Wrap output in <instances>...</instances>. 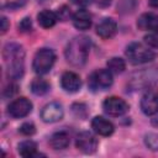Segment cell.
<instances>
[{
    "label": "cell",
    "mask_w": 158,
    "mask_h": 158,
    "mask_svg": "<svg viewBox=\"0 0 158 158\" xmlns=\"http://www.w3.org/2000/svg\"><path fill=\"white\" fill-rule=\"evenodd\" d=\"M75 146L79 151H81L83 153H86V154H91L96 151L98 148V139L95 138V136L88 131H84V132H80L78 136H77V139H75Z\"/></svg>",
    "instance_id": "ba28073f"
},
{
    "label": "cell",
    "mask_w": 158,
    "mask_h": 158,
    "mask_svg": "<svg viewBox=\"0 0 158 158\" xmlns=\"http://www.w3.org/2000/svg\"><path fill=\"white\" fill-rule=\"evenodd\" d=\"M72 21L77 30L85 31V30H89L91 26V15L86 10H78L73 15Z\"/></svg>",
    "instance_id": "9a60e30c"
},
{
    "label": "cell",
    "mask_w": 158,
    "mask_h": 158,
    "mask_svg": "<svg viewBox=\"0 0 158 158\" xmlns=\"http://www.w3.org/2000/svg\"><path fill=\"white\" fill-rule=\"evenodd\" d=\"M37 20H38V23L43 28H51L57 23L58 16L56 12H53L51 10H42L37 15Z\"/></svg>",
    "instance_id": "e0dca14e"
},
{
    "label": "cell",
    "mask_w": 158,
    "mask_h": 158,
    "mask_svg": "<svg viewBox=\"0 0 158 158\" xmlns=\"http://www.w3.org/2000/svg\"><path fill=\"white\" fill-rule=\"evenodd\" d=\"M63 115H64L63 107L58 102H49L41 111V118L47 123H52L62 120Z\"/></svg>",
    "instance_id": "30bf717a"
},
{
    "label": "cell",
    "mask_w": 158,
    "mask_h": 158,
    "mask_svg": "<svg viewBox=\"0 0 158 158\" xmlns=\"http://www.w3.org/2000/svg\"><path fill=\"white\" fill-rule=\"evenodd\" d=\"M19 30L21 32H31L32 30V22L30 17H25L21 20V22L19 23Z\"/></svg>",
    "instance_id": "484cf974"
},
{
    "label": "cell",
    "mask_w": 158,
    "mask_h": 158,
    "mask_svg": "<svg viewBox=\"0 0 158 158\" xmlns=\"http://www.w3.org/2000/svg\"><path fill=\"white\" fill-rule=\"evenodd\" d=\"M32 111V102L26 98H19L11 101L7 106V114L14 118L27 116Z\"/></svg>",
    "instance_id": "8992f818"
},
{
    "label": "cell",
    "mask_w": 158,
    "mask_h": 158,
    "mask_svg": "<svg viewBox=\"0 0 158 158\" xmlns=\"http://www.w3.org/2000/svg\"><path fill=\"white\" fill-rule=\"evenodd\" d=\"M153 125H154V126H158V118L153 120Z\"/></svg>",
    "instance_id": "1f68e13d"
},
{
    "label": "cell",
    "mask_w": 158,
    "mask_h": 158,
    "mask_svg": "<svg viewBox=\"0 0 158 158\" xmlns=\"http://www.w3.org/2000/svg\"><path fill=\"white\" fill-rule=\"evenodd\" d=\"M141 110L147 116L158 114V91L157 90H148L142 96Z\"/></svg>",
    "instance_id": "9c48e42d"
},
{
    "label": "cell",
    "mask_w": 158,
    "mask_h": 158,
    "mask_svg": "<svg viewBox=\"0 0 158 158\" xmlns=\"http://www.w3.org/2000/svg\"><path fill=\"white\" fill-rule=\"evenodd\" d=\"M91 1H93V0H72L73 4L79 5V6H86V5H89Z\"/></svg>",
    "instance_id": "f1b7e54d"
},
{
    "label": "cell",
    "mask_w": 158,
    "mask_h": 158,
    "mask_svg": "<svg viewBox=\"0 0 158 158\" xmlns=\"http://www.w3.org/2000/svg\"><path fill=\"white\" fill-rule=\"evenodd\" d=\"M137 27L143 31L157 32L158 31V14H153V12L142 14L137 20Z\"/></svg>",
    "instance_id": "7c38bea8"
},
{
    "label": "cell",
    "mask_w": 158,
    "mask_h": 158,
    "mask_svg": "<svg viewBox=\"0 0 158 158\" xmlns=\"http://www.w3.org/2000/svg\"><path fill=\"white\" fill-rule=\"evenodd\" d=\"M60 85L67 93H77L81 88L80 77L74 72H65L62 74Z\"/></svg>",
    "instance_id": "8fae6325"
},
{
    "label": "cell",
    "mask_w": 158,
    "mask_h": 158,
    "mask_svg": "<svg viewBox=\"0 0 158 158\" xmlns=\"http://www.w3.org/2000/svg\"><path fill=\"white\" fill-rule=\"evenodd\" d=\"M2 57L6 62V64H11V63H19V62H23L25 58V51L23 47L19 43L15 42H9L4 46L2 49Z\"/></svg>",
    "instance_id": "52a82bcc"
},
{
    "label": "cell",
    "mask_w": 158,
    "mask_h": 158,
    "mask_svg": "<svg viewBox=\"0 0 158 158\" xmlns=\"http://www.w3.org/2000/svg\"><path fill=\"white\" fill-rule=\"evenodd\" d=\"M149 6L153 9H158V0H149Z\"/></svg>",
    "instance_id": "f546056e"
},
{
    "label": "cell",
    "mask_w": 158,
    "mask_h": 158,
    "mask_svg": "<svg viewBox=\"0 0 158 158\" xmlns=\"http://www.w3.org/2000/svg\"><path fill=\"white\" fill-rule=\"evenodd\" d=\"M116 31H117V23L110 17H106V19L101 20L99 22V25L96 26L98 36H100L104 40H109V38L114 37Z\"/></svg>",
    "instance_id": "4fadbf2b"
},
{
    "label": "cell",
    "mask_w": 158,
    "mask_h": 158,
    "mask_svg": "<svg viewBox=\"0 0 158 158\" xmlns=\"http://www.w3.org/2000/svg\"><path fill=\"white\" fill-rule=\"evenodd\" d=\"M90 51V38L85 36H78L69 41L65 48L67 62L74 67H81L85 64Z\"/></svg>",
    "instance_id": "6da1fadb"
},
{
    "label": "cell",
    "mask_w": 158,
    "mask_h": 158,
    "mask_svg": "<svg viewBox=\"0 0 158 158\" xmlns=\"http://www.w3.org/2000/svg\"><path fill=\"white\" fill-rule=\"evenodd\" d=\"M16 91V85L14 84H10L5 90H4V96H11Z\"/></svg>",
    "instance_id": "4316f807"
},
{
    "label": "cell",
    "mask_w": 158,
    "mask_h": 158,
    "mask_svg": "<svg viewBox=\"0 0 158 158\" xmlns=\"http://www.w3.org/2000/svg\"><path fill=\"white\" fill-rule=\"evenodd\" d=\"M72 111L79 118H85L86 115H88V110H86V106L84 104H78V102L77 104H73Z\"/></svg>",
    "instance_id": "7402d4cb"
},
{
    "label": "cell",
    "mask_w": 158,
    "mask_h": 158,
    "mask_svg": "<svg viewBox=\"0 0 158 158\" xmlns=\"http://www.w3.org/2000/svg\"><path fill=\"white\" fill-rule=\"evenodd\" d=\"M17 151H19L20 156H22V157H26V158L35 157L37 153V144H36V142H33L31 139H26V141L19 143Z\"/></svg>",
    "instance_id": "ac0fdd59"
},
{
    "label": "cell",
    "mask_w": 158,
    "mask_h": 158,
    "mask_svg": "<svg viewBox=\"0 0 158 158\" xmlns=\"http://www.w3.org/2000/svg\"><path fill=\"white\" fill-rule=\"evenodd\" d=\"M144 144L151 151H158V133L149 132L144 136Z\"/></svg>",
    "instance_id": "44dd1931"
},
{
    "label": "cell",
    "mask_w": 158,
    "mask_h": 158,
    "mask_svg": "<svg viewBox=\"0 0 158 158\" xmlns=\"http://www.w3.org/2000/svg\"><path fill=\"white\" fill-rule=\"evenodd\" d=\"M102 109L109 116L118 117L128 111V104L118 96H110L102 102Z\"/></svg>",
    "instance_id": "5b68a950"
},
{
    "label": "cell",
    "mask_w": 158,
    "mask_h": 158,
    "mask_svg": "<svg viewBox=\"0 0 158 158\" xmlns=\"http://www.w3.org/2000/svg\"><path fill=\"white\" fill-rule=\"evenodd\" d=\"M9 28V22H7V19L5 16H1V33L4 35Z\"/></svg>",
    "instance_id": "83f0119b"
},
{
    "label": "cell",
    "mask_w": 158,
    "mask_h": 158,
    "mask_svg": "<svg viewBox=\"0 0 158 158\" xmlns=\"http://www.w3.org/2000/svg\"><path fill=\"white\" fill-rule=\"evenodd\" d=\"M126 57L132 64H144L156 58V53L139 42H132L126 48Z\"/></svg>",
    "instance_id": "7a4b0ae2"
},
{
    "label": "cell",
    "mask_w": 158,
    "mask_h": 158,
    "mask_svg": "<svg viewBox=\"0 0 158 158\" xmlns=\"http://www.w3.org/2000/svg\"><path fill=\"white\" fill-rule=\"evenodd\" d=\"M31 91L35 95H44L49 91V83L43 78H35L31 83Z\"/></svg>",
    "instance_id": "d6986e66"
},
{
    "label": "cell",
    "mask_w": 158,
    "mask_h": 158,
    "mask_svg": "<svg viewBox=\"0 0 158 158\" xmlns=\"http://www.w3.org/2000/svg\"><path fill=\"white\" fill-rule=\"evenodd\" d=\"M88 84L93 91L106 90L112 85V73L109 69H96L89 75Z\"/></svg>",
    "instance_id": "277c9868"
},
{
    "label": "cell",
    "mask_w": 158,
    "mask_h": 158,
    "mask_svg": "<svg viewBox=\"0 0 158 158\" xmlns=\"http://www.w3.org/2000/svg\"><path fill=\"white\" fill-rule=\"evenodd\" d=\"M144 42L148 47L158 48V31L157 32H149L147 36H144Z\"/></svg>",
    "instance_id": "cb8c5ba5"
},
{
    "label": "cell",
    "mask_w": 158,
    "mask_h": 158,
    "mask_svg": "<svg viewBox=\"0 0 158 158\" xmlns=\"http://www.w3.org/2000/svg\"><path fill=\"white\" fill-rule=\"evenodd\" d=\"M19 132L23 136H32L35 132H36V127L32 122H25L20 126L19 128Z\"/></svg>",
    "instance_id": "603a6c76"
},
{
    "label": "cell",
    "mask_w": 158,
    "mask_h": 158,
    "mask_svg": "<svg viewBox=\"0 0 158 158\" xmlns=\"http://www.w3.org/2000/svg\"><path fill=\"white\" fill-rule=\"evenodd\" d=\"M69 142H70L69 135L64 131L56 132L49 138V146L53 149H64L69 146Z\"/></svg>",
    "instance_id": "2e32d148"
},
{
    "label": "cell",
    "mask_w": 158,
    "mask_h": 158,
    "mask_svg": "<svg viewBox=\"0 0 158 158\" xmlns=\"http://www.w3.org/2000/svg\"><path fill=\"white\" fill-rule=\"evenodd\" d=\"M56 62V54L51 48H41L36 52L32 62V68L37 74L48 73Z\"/></svg>",
    "instance_id": "3957f363"
},
{
    "label": "cell",
    "mask_w": 158,
    "mask_h": 158,
    "mask_svg": "<svg viewBox=\"0 0 158 158\" xmlns=\"http://www.w3.org/2000/svg\"><path fill=\"white\" fill-rule=\"evenodd\" d=\"M110 1H111V0H96V2H98L99 5H101V6H106V5H109Z\"/></svg>",
    "instance_id": "4dcf8cb0"
},
{
    "label": "cell",
    "mask_w": 158,
    "mask_h": 158,
    "mask_svg": "<svg viewBox=\"0 0 158 158\" xmlns=\"http://www.w3.org/2000/svg\"><path fill=\"white\" fill-rule=\"evenodd\" d=\"M93 130L100 136H110L114 132V125L102 116H96L91 121Z\"/></svg>",
    "instance_id": "5bb4252c"
},
{
    "label": "cell",
    "mask_w": 158,
    "mask_h": 158,
    "mask_svg": "<svg viewBox=\"0 0 158 158\" xmlns=\"http://www.w3.org/2000/svg\"><path fill=\"white\" fill-rule=\"evenodd\" d=\"M25 2H26V0H1V6L2 7L14 9V7L22 6Z\"/></svg>",
    "instance_id": "d4e9b609"
},
{
    "label": "cell",
    "mask_w": 158,
    "mask_h": 158,
    "mask_svg": "<svg viewBox=\"0 0 158 158\" xmlns=\"http://www.w3.org/2000/svg\"><path fill=\"white\" fill-rule=\"evenodd\" d=\"M107 69L112 73V74H120L125 70L126 68V64H125V60L120 57H112L107 60Z\"/></svg>",
    "instance_id": "ffe728a7"
}]
</instances>
